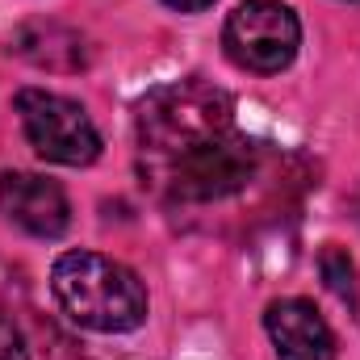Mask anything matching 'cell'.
Returning <instances> with one entry per match:
<instances>
[{
  "label": "cell",
  "instance_id": "5",
  "mask_svg": "<svg viewBox=\"0 0 360 360\" xmlns=\"http://www.w3.org/2000/svg\"><path fill=\"white\" fill-rule=\"evenodd\" d=\"M151 172L172 201H218V197L243 188V180L252 176V151L239 139H226V143H214L184 160L160 164Z\"/></svg>",
  "mask_w": 360,
  "mask_h": 360
},
{
  "label": "cell",
  "instance_id": "2",
  "mask_svg": "<svg viewBox=\"0 0 360 360\" xmlns=\"http://www.w3.org/2000/svg\"><path fill=\"white\" fill-rule=\"evenodd\" d=\"M51 289L76 327L126 335L147 323V289L134 272L96 252H68L51 269Z\"/></svg>",
  "mask_w": 360,
  "mask_h": 360
},
{
  "label": "cell",
  "instance_id": "9",
  "mask_svg": "<svg viewBox=\"0 0 360 360\" xmlns=\"http://www.w3.org/2000/svg\"><path fill=\"white\" fill-rule=\"evenodd\" d=\"M319 269H323L327 289H331L344 306H352L360 314V289H356V264H352V256H348L340 243H327L323 256H319Z\"/></svg>",
  "mask_w": 360,
  "mask_h": 360
},
{
  "label": "cell",
  "instance_id": "1",
  "mask_svg": "<svg viewBox=\"0 0 360 360\" xmlns=\"http://www.w3.org/2000/svg\"><path fill=\"white\" fill-rule=\"evenodd\" d=\"M226 139H235V105L226 92L205 80L164 84L147 92L139 105V143L151 168L184 160Z\"/></svg>",
  "mask_w": 360,
  "mask_h": 360
},
{
  "label": "cell",
  "instance_id": "7",
  "mask_svg": "<svg viewBox=\"0 0 360 360\" xmlns=\"http://www.w3.org/2000/svg\"><path fill=\"white\" fill-rule=\"evenodd\" d=\"M276 360H335V335L306 297H281L264 314Z\"/></svg>",
  "mask_w": 360,
  "mask_h": 360
},
{
  "label": "cell",
  "instance_id": "4",
  "mask_svg": "<svg viewBox=\"0 0 360 360\" xmlns=\"http://www.w3.org/2000/svg\"><path fill=\"white\" fill-rule=\"evenodd\" d=\"M222 46L239 68L272 76L293 63V55L302 46V25H297L293 8L281 0H243L226 17Z\"/></svg>",
  "mask_w": 360,
  "mask_h": 360
},
{
  "label": "cell",
  "instance_id": "11",
  "mask_svg": "<svg viewBox=\"0 0 360 360\" xmlns=\"http://www.w3.org/2000/svg\"><path fill=\"white\" fill-rule=\"evenodd\" d=\"M164 4H172V8H180V13H201V8H210L214 0H164Z\"/></svg>",
  "mask_w": 360,
  "mask_h": 360
},
{
  "label": "cell",
  "instance_id": "10",
  "mask_svg": "<svg viewBox=\"0 0 360 360\" xmlns=\"http://www.w3.org/2000/svg\"><path fill=\"white\" fill-rule=\"evenodd\" d=\"M0 360H30L25 335H21L8 319H0Z\"/></svg>",
  "mask_w": 360,
  "mask_h": 360
},
{
  "label": "cell",
  "instance_id": "8",
  "mask_svg": "<svg viewBox=\"0 0 360 360\" xmlns=\"http://www.w3.org/2000/svg\"><path fill=\"white\" fill-rule=\"evenodd\" d=\"M17 51H21L30 63L51 68V72H59V59H55L59 51H68V55L84 59L80 38H76L72 30H59V25H25V30L17 34Z\"/></svg>",
  "mask_w": 360,
  "mask_h": 360
},
{
  "label": "cell",
  "instance_id": "12",
  "mask_svg": "<svg viewBox=\"0 0 360 360\" xmlns=\"http://www.w3.org/2000/svg\"><path fill=\"white\" fill-rule=\"evenodd\" d=\"M348 4H360V0H348Z\"/></svg>",
  "mask_w": 360,
  "mask_h": 360
},
{
  "label": "cell",
  "instance_id": "6",
  "mask_svg": "<svg viewBox=\"0 0 360 360\" xmlns=\"http://www.w3.org/2000/svg\"><path fill=\"white\" fill-rule=\"evenodd\" d=\"M0 214L34 239H59L72 222L68 193L38 172H4L0 176Z\"/></svg>",
  "mask_w": 360,
  "mask_h": 360
},
{
  "label": "cell",
  "instance_id": "3",
  "mask_svg": "<svg viewBox=\"0 0 360 360\" xmlns=\"http://www.w3.org/2000/svg\"><path fill=\"white\" fill-rule=\"evenodd\" d=\"M17 113H21L30 147L42 160L63 164V168H84L101 155V134H96V126L80 101L46 89H21Z\"/></svg>",
  "mask_w": 360,
  "mask_h": 360
}]
</instances>
